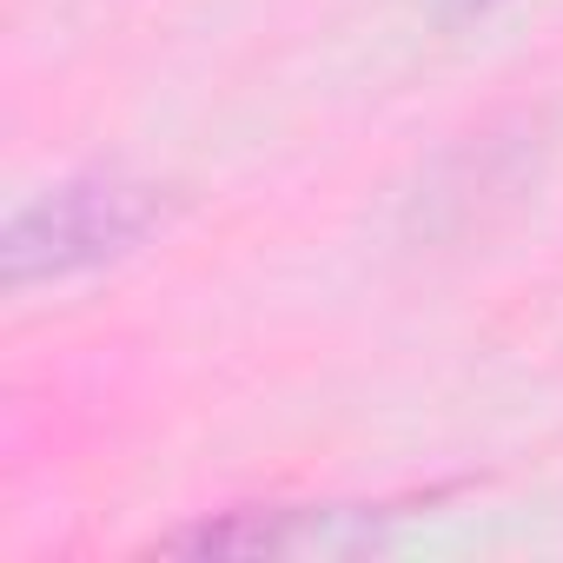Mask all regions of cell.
Segmentation results:
<instances>
[{
  "mask_svg": "<svg viewBox=\"0 0 563 563\" xmlns=\"http://www.w3.org/2000/svg\"><path fill=\"white\" fill-rule=\"evenodd\" d=\"M391 510H225L173 530V556H286V550H358Z\"/></svg>",
  "mask_w": 563,
  "mask_h": 563,
  "instance_id": "2",
  "label": "cell"
},
{
  "mask_svg": "<svg viewBox=\"0 0 563 563\" xmlns=\"http://www.w3.org/2000/svg\"><path fill=\"white\" fill-rule=\"evenodd\" d=\"M490 8H497V0H438V21L457 27V21H477V14H490Z\"/></svg>",
  "mask_w": 563,
  "mask_h": 563,
  "instance_id": "3",
  "label": "cell"
},
{
  "mask_svg": "<svg viewBox=\"0 0 563 563\" xmlns=\"http://www.w3.org/2000/svg\"><path fill=\"white\" fill-rule=\"evenodd\" d=\"M159 225H166V192L153 179L80 173L8 212V225H0V278H8L14 299H27L41 286H67L80 272H100L140 252Z\"/></svg>",
  "mask_w": 563,
  "mask_h": 563,
  "instance_id": "1",
  "label": "cell"
}]
</instances>
